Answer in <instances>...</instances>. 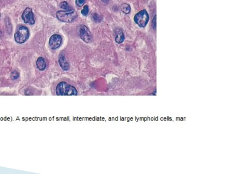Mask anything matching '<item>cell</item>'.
I'll return each instance as SVG.
<instances>
[{"label": "cell", "mask_w": 232, "mask_h": 174, "mask_svg": "<svg viewBox=\"0 0 232 174\" xmlns=\"http://www.w3.org/2000/svg\"><path fill=\"white\" fill-rule=\"evenodd\" d=\"M55 92L56 95L59 96H72L78 94L75 88L65 82H61L57 85Z\"/></svg>", "instance_id": "obj_1"}, {"label": "cell", "mask_w": 232, "mask_h": 174, "mask_svg": "<svg viewBox=\"0 0 232 174\" xmlns=\"http://www.w3.org/2000/svg\"><path fill=\"white\" fill-rule=\"evenodd\" d=\"M56 17L59 20L63 22H72L78 17L77 12L72 9L66 11H59L56 14Z\"/></svg>", "instance_id": "obj_2"}, {"label": "cell", "mask_w": 232, "mask_h": 174, "mask_svg": "<svg viewBox=\"0 0 232 174\" xmlns=\"http://www.w3.org/2000/svg\"><path fill=\"white\" fill-rule=\"evenodd\" d=\"M30 37V32L27 27L21 26L14 35V41L20 44L25 43Z\"/></svg>", "instance_id": "obj_3"}, {"label": "cell", "mask_w": 232, "mask_h": 174, "mask_svg": "<svg viewBox=\"0 0 232 174\" xmlns=\"http://www.w3.org/2000/svg\"><path fill=\"white\" fill-rule=\"evenodd\" d=\"M149 17L146 10H142L135 14L134 20L135 22L140 27L146 26L149 21Z\"/></svg>", "instance_id": "obj_4"}, {"label": "cell", "mask_w": 232, "mask_h": 174, "mask_svg": "<svg viewBox=\"0 0 232 174\" xmlns=\"http://www.w3.org/2000/svg\"><path fill=\"white\" fill-rule=\"evenodd\" d=\"M77 30L78 35L83 41L86 43L91 42L92 41V35L87 26L84 25H79Z\"/></svg>", "instance_id": "obj_5"}, {"label": "cell", "mask_w": 232, "mask_h": 174, "mask_svg": "<svg viewBox=\"0 0 232 174\" xmlns=\"http://www.w3.org/2000/svg\"><path fill=\"white\" fill-rule=\"evenodd\" d=\"M21 18L25 23L33 25L35 24L34 14L32 9L30 7H27L23 12Z\"/></svg>", "instance_id": "obj_6"}, {"label": "cell", "mask_w": 232, "mask_h": 174, "mask_svg": "<svg viewBox=\"0 0 232 174\" xmlns=\"http://www.w3.org/2000/svg\"><path fill=\"white\" fill-rule=\"evenodd\" d=\"M62 39L61 36L58 34H54L50 37L49 40V46L53 49H56L60 46L62 43Z\"/></svg>", "instance_id": "obj_7"}, {"label": "cell", "mask_w": 232, "mask_h": 174, "mask_svg": "<svg viewBox=\"0 0 232 174\" xmlns=\"http://www.w3.org/2000/svg\"><path fill=\"white\" fill-rule=\"evenodd\" d=\"M59 63L64 70L68 71L70 69V65L66 59L64 54H60L59 58Z\"/></svg>", "instance_id": "obj_8"}, {"label": "cell", "mask_w": 232, "mask_h": 174, "mask_svg": "<svg viewBox=\"0 0 232 174\" xmlns=\"http://www.w3.org/2000/svg\"><path fill=\"white\" fill-rule=\"evenodd\" d=\"M115 41L117 44L122 43L125 40V36L124 34L123 33V31L120 29H116L115 30Z\"/></svg>", "instance_id": "obj_9"}, {"label": "cell", "mask_w": 232, "mask_h": 174, "mask_svg": "<svg viewBox=\"0 0 232 174\" xmlns=\"http://www.w3.org/2000/svg\"><path fill=\"white\" fill-rule=\"evenodd\" d=\"M36 64L37 68L41 71L44 70L46 67V60L43 57L38 58L36 60Z\"/></svg>", "instance_id": "obj_10"}, {"label": "cell", "mask_w": 232, "mask_h": 174, "mask_svg": "<svg viewBox=\"0 0 232 174\" xmlns=\"http://www.w3.org/2000/svg\"><path fill=\"white\" fill-rule=\"evenodd\" d=\"M121 10L123 12L126 14H128L131 11L130 6L127 3H123L122 4L121 6Z\"/></svg>", "instance_id": "obj_11"}, {"label": "cell", "mask_w": 232, "mask_h": 174, "mask_svg": "<svg viewBox=\"0 0 232 174\" xmlns=\"http://www.w3.org/2000/svg\"><path fill=\"white\" fill-rule=\"evenodd\" d=\"M60 8L65 10H72L71 7L66 1H63L60 4Z\"/></svg>", "instance_id": "obj_12"}, {"label": "cell", "mask_w": 232, "mask_h": 174, "mask_svg": "<svg viewBox=\"0 0 232 174\" xmlns=\"http://www.w3.org/2000/svg\"><path fill=\"white\" fill-rule=\"evenodd\" d=\"M19 77L18 72L17 71H13L11 73V78L13 80H16Z\"/></svg>", "instance_id": "obj_13"}, {"label": "cell", "mask_w": 232, "mask_h": 174, "mask_svg": "<svg viewBox=\"0 0 232 174\" xmlns=\"http://www.w3.org/2000/svg\"><path fill=\"white\" fill-rule=\"evenodd\" d=\"M88 12H89V8L88 6H85L83 7V9L82 10L81 13L83 16H86L88 14Z\"/></svg>", "instance_id": "obj_14"}, {"label": "cell", "mask_w": 232, "mask_h": 174, "mask_svg": "<svg viewBox=\"0 0 232 174\" xmlns=\"http://www.w3.org/2000/svg\"><path fill=\"white\" fill-rule=\"evenodd\" d=\"M86 1V0H76V4L78 7H81L83 6Z\"/></svg>", "instance_id": "obj_15"}, {"label": "cell", "mask_w": 232, "mask_h": 174, "mask_svg": "<svg viewBox=\"0 0 232 174\" xmlns=\"http://www.w3.org/2000/svg\"><path fill=\"white\" fill-rule=\"evenodd\" d=\"M93 18L96 22H99V21H100V19H101L100 18L99 16H98V14H93Z\"/></svg>", "instance_id": "obj_16"}, {"label": "cell", "mask_w": 232, "mask_h": 174, "mask_svg": "<svg viewBox=\"0 0 232 174\" xmlns=\"http://www.w3.org/2000/svg\"><path fill=\"white\" fill-rule=\"evenodd\" d=\"M102 1H103L104 3H107L108 2V0H102Z\"/></svg>", "instance_id": "obj_17"}, {"label": "cell", "mask_w": 232, "mask_h": 174, "mask_svg": "<svg viewBox=\"0 0 232 174\" xmlns=\"http://www.w3.org/2000/svg\"><path fill=\"white\" fill-rule=\"evenodd\" d=\"M1 36H2V32L0 30V38H1Z\"/></svg>", "instance_id": "obj_18"}, {"label": "cell", "mask_w": 232, "mask_h": 174, "mask_svg": "<svg viewBox=\"0 0 232 174\" xmlns=\"http://www.w3.org/2000/svg\"><path fill=\"white\" fill-rule=\"evenodd\" d=\"M0 17H1V14H0Z\"/></svg>", "instance_id": "obj_19"}]
</instances>
